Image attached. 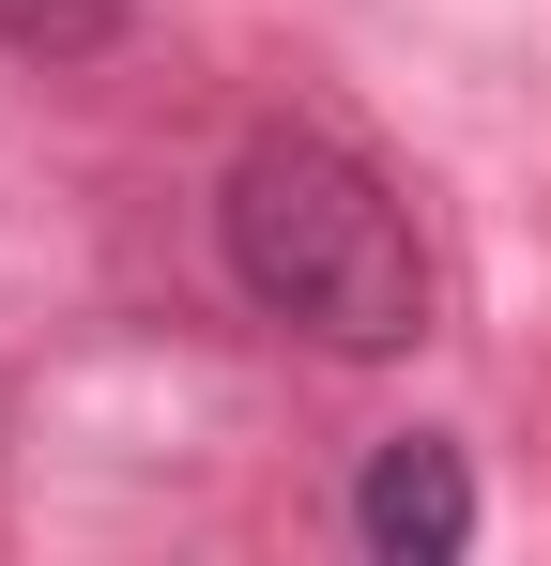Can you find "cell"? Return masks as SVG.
<instances>
[{"label": "cell", "instance_id": "1", "mask_svg": "<svg viewBox=\"0 0 551 566\" xmlns=\"http://www.w3.org/2000/svg\"><path fill=\"white\" fill-rule=\"evenodd\" d=\"M215 261H230V291L261 322L322 337V353H414L429 337L414 199L383 185L353 138H322V123H261L215 169Z\"/></svg>", "mask_w": 551, "mask_h": 566}, {"label": "cell", "instance_id": "2", "mask_svg": "<svg viewBox=\"0 0 551 566\" xmlns=\"http://www.w3.org/2000/svg\"><path fill=\"white\" fill-rule=\"evenodd\" d=\"M353 536H367L383 566H445V552H475V460H459L445 429L367 444V474H353Z\"/></svg>", "mask_w": 551, "mask_h": 566}, {"label": "cell", "instance_id": "3", "mask_svg": "<svg viewBox=\"0 0 551 566\" xmlns=\"http://www.w3.org/2000/svg\"><path fill=\"white\" fill-rule=\"evenodd\" d=\"M123 15L138 0H0V46L15 62H92V46H123Z\"/></svg>", "mask_w": 551, "mask_h": 566}]
</instances>
